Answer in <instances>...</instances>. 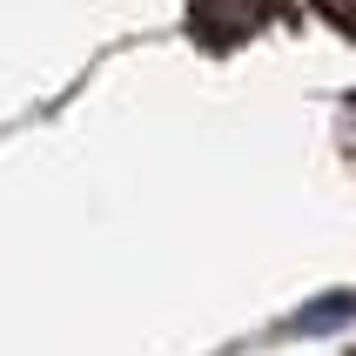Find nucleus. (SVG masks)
Segmentation results:
<instances>
[{
	"label": "nucleus",
	"instance_id": "nucleus-2",
	"mask_svg": "<svg viewBox=\"0 0 356 356\" xmlns=\"http://www.w3.org/2000/svg\"><path fill=\"white\" fill-rule=\"evenodd\" d=\"M316 7H323L330 20H337L343 34H356V0H316Z\"/></svg>",
	"mask_w": 356,
	"mask_h": 356
},
{
	"label": "nucleus",
	"instance_id": "nucleus-1",
	"mask_svg": "<svg viewBox=\"0 0 356 356\" xmlns=\"http://www.w3.org/2000/svg\"><path fill=\"white\" fill-rule=\"evenodd\" d=\"M269 14H276V0H188V27L209 47H229V40L256 34Z\"/></svg>",
	"mask_w": 356,
	"mask_h": 356
}]
</instances>
